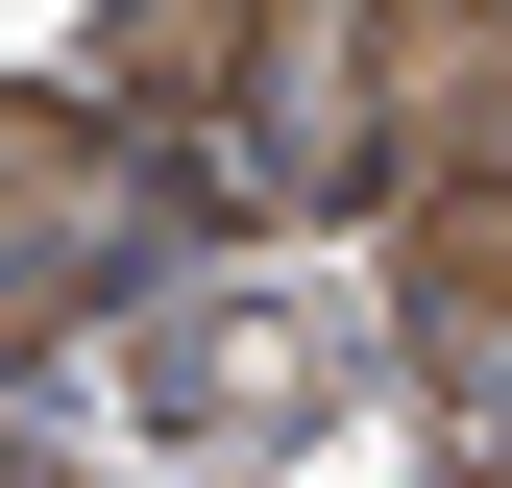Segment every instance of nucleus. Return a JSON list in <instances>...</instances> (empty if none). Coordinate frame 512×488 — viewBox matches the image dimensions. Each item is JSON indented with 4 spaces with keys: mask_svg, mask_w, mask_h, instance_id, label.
Wrapping results in <instances>:
<instances>
[{
    "mask_svg": "<svg viewBox=\"0 0 512 488\" xmlns=\"http://www.w3.org/2000/svg\"><path fill=\"white\" fill-rule=\"evenodd\" d=\"M122 269V122L98 98H0V366Z\"/></svg>",
    "mask_w": 512,
    "mask_h": 488,
    "instance_id": "f257e3e1",
    "label": "nucleus"
},
{
    "mask_svg": "<svg viewBox=\"0 0 512 488\" xmlns=\"http://www.w3.org/2000/svg\"><path fill=\"white\" fill-rule=\"evenodd\" d=\"M366 147L415 171H512V0H366Z\"/></svg>",
    "mask_w": 512,
    "mask_h": 488,
    "instance_id": "f03ea898",
    "label": "nucleus"
},
{
    "mask_svg": "<svg viewBox=\"0 0 512 488\" xmlns=\"http://www.w3.org/2000/svg\"><path fill=\"white\" fill-rule=\"evenodd\" d=\"M391 318H415V366L512 391V171H415L391 196Z\"/></svg>",
    "mask_w": 512,
    "mask_h": 488,
    "instance_id": "7ed1b4c3",
    "label": "nucleus"
},
{
    "mask_svg": "<svg viewBox=\"0 0 512 488\" xmlns=\"http://www.w3.org/2000/svg\"><path fill=\"white\" fill-rule=\"evenodd\" d=\"M269 49H366V0H98V98H244Z\"/></svg>",
    "mask_w": 512,
    "mask_h": 488,
    "instance_id": "20e7f679",
    "label": "nucleus"
},
{
    "mask_svg": "<svg viewBox=\"0 0 512 488\" xmlns=\"http://www.w3.org/2000/svg\"><path fill=\"white\" fill-rule=\"evenodd\" d=\"M0 488H74V464H49V440H0Z\"/></svg>",
    "mask_w": 512,
    "mask_h": 488,
    "instance_id": "39448f33",
    "label": "nucleus"
}]
</instances>
